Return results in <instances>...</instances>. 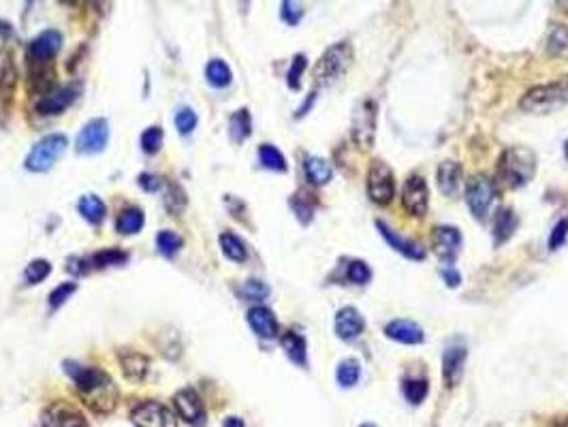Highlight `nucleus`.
<instances>
[{
    "label": "nucleus",
    "mask_w": 568,
    "mask_h": 427,
    "mask_svg": "<svg viewBox=\"0 0 568 427\" xmlns=\"http://www.w3.org/2000/svg\"><path fill=\"white\" fill-rule=\"evenodd\" d=\"M229 135L235 144H241L252 135V118H250V112L246 107L237 109L229 118Z\"/></svg>",
    "instance_id": "c85d7f7f"
},
{
    "label": "nucleus",
    "mask_w": 568,
    "mask_h": 427,
    "mask_svg": "<svg viewBox=\"0 0 568 427\" xmlns=\"http://www.w3.org/2000/svg\"><path fill=\"white\" fill-rule=\"evenodd\" d=\"M143 225H146V216H143L141 207H135V205L124 207L116 220V229L122 235H135L143 229Z\"/></svg>",
    "instance_id": "cd10ccee"
},
{
    "label": "nucleus",
    "mask_w": 568,
    "mask_h": 427,
    "mask_svg": "<svg viewBox=\"0 0 568 427\" xmlns=\"http://www.w3.org/2000/svg\"><path fill=\"white\" fill-rule=\"evenodd\" d=\"M18 84V69L11 52H0V99H11V92Z\"/></svg>",
    "instance_id": "a878e982"
},
{
    "label": "nucleus",
    "mask_w": 568,
    "mask_h": 427,
    "mask_svg": "<svg viewBox=\"0 0 568 427\" xmlns=\"http://www.w3.org/2000/svg\"><path fill=\"white\" fill-rule=\"evenodd\" d=\"M60 48H62V35L58 31H43L28 45V63H31V67L52 65V60L56 58Z\"/></svg>",
    "instance_id": "9b49d317"
},
{
    "label": "nucleus",
    "mask_w": 568,
    "mask_h": 427,
    "mask_svg": "<svg viewBox=\"0 0 568 427\" xmlns=\"http://www.w3.org/2000/svg\"><path fill=\"white\" fill-rule=\"evenodd\" d=\"M402 205L410 216L423 218L430 207V190L421 175H408L402 188Z\"/></svg>",
    "instance_id": "9d476101"
},
{
    "label": "nucleus",
    "mask_w": 568,
    "mask_h": 427,
    "mask_svg": "<svg viewBox=\"0 0 568 427\" xmlns=\"http://www.w3.org/2000/svg\"><path fill=\"white\" fill-rule=\"evenodd\" d=\"M346 280L351 282V284H368L370 280H372V269H370V265L366 263V261H359V259H355V261H351L349 263V267H346Z\"/></svg>",
    "instance_id": "79ce46f5"
},
{
    "label": "nucleus",
    "mask_w": 568,
    "mask_h": 427,
    "mask_svg": "<svg viewBox=\"0 0 568 427\" xmlns=\"http://www.w3.org/2000/svg\"><path fill=\"white\" fill-rule=\"evenodd\" d=\"M553 427H568V418H559Z\"/></svg>",
    "instance_id": "4d7b16f0"
},
{
    "label": "nucleus",
    "mask_w": 568,
    "mask_h": 427,
    "mask_svg": "<svg viewBox=\"0 0 568 427\" xmlns=\"http://www.w3.org/2000/svg\"><path fill=\"white\" fill-rule=\"evenodd\" d=\"M137 182L146 193H156L160 188V184H163V180L158 175H154V173H141Z\"/></svg>",
    "instance_id": "3c124183"
},
{
    "label": "nucleus",
    "mask_w": 568,
    "mask_h": 427,
    "mask_svg": "<svg viewBox=\"0 0 568 427\" xmlns=\"http://www.w3.org/2000/svg\"><path fill=\"white\" fill-rule=\"evenodd\" d=\"M364 329H366V320H364V316L359 314L357 308L346 306V308L338 310V314H336V333H338L340 340L353 342L364 333Z\"/></svg>",
    "instance_id": "a211bd4d"
},
{
    "label": "nucleus",
    "mask_w": 568,
    "mask_h": 427,
    "mask_svg": "<svg viewBox=\"0 0 568 427\" xmlns=\"http://www.w3.org/2000/svg\"><path fill=\"white\" fill-rule=\"evenodd\" d=\"M368 195L378 205H389L395 197V178L391 167L385 161H372L368 169Z\"/></svg>",
    "instance_id": "6e6552de"
},
{
    "label": "nucleus",
    "mask_w": 568,
    "mask_h": 427,
    "mask_svg": "<svg viewBox=\"0 0 568 427\" xmlns=\"http://www.w3.org/2000/svg\"><path fill=\"white\" fill-rule=\"evenodd\" d=\"M308 69V58L304 54H297L289 67V73H287V84L291 90H300L302 88V75L304 71Z\"/></svg>",
    "instance_id": "c03bdc74"
},
{
    "label": "nucleus",
    "mask_w": 568,
    "mask_h": 427,
    "mask_svg": "<svg viewBox=\"0 0 568 427\" xmlns=\"http://www.w3.org/2000/svg\"><path fill=\"white\" fill-rule=\"evenodd\" d=\"M173 406L178 410V414L190 423V425H201L205 421V408H203V401L199 397V393L195 389H180L175 395H173Z\"/></svg>",
    "instance_id": "dca6fc26"
},
{
    "label": "nucleus",
    "mask_w": 568,
    "mask_h": 427,
    "mask_svg": "<svg viewBox=\"0 0 568 427\" xmlns=\"http://www.w3.org/2000/svg\"><path fill=\"white\" fill-rule=\"evenodd\" d=\"M432 248L434 254L444 261V263H453L459 254L462 248V233L457 227H449V225H440L432 231Z\"/></svg>",
    "instance_id": "ddd939ff"
},
{
    "label": "nucleus",
    "mask_w": 568,
    "mask_h": 427,
    "mask_svg": "<svg viewBox=\"0 0 568 427\" xmlns=\"http://www.w3.org/2000/svg\"><path fill=\"white\" fill-rule=\"evenodd\" d=\"M536 173V156L532 150L515 146L506 148L498 163V180L508 188L525 186Z\"/></svg>",
    "instance_id": "f03ea898"
},
{
    "label": "nucleus",
    "mask_w": 568,
    "mask_h": 427,
    "mask_svg": "<svg viewBox=\"0 0 568 427\" xmlns=\"http://www.w3.org/2000/svg\"><path fill=\"white\" fill-rule=\"evenodd\" d=\"M315 101H317V92H310V94H308V99L304 101V105H302V107L297 109L295 118H297V120H300V118H304V116H306V114L310 112V107L315 105Z\"/></svg>",
    "instance_id": "5fc2aeb1"
},
{
    "label": "nucleus",
    "mask_w": 568,
    "mask_h": 427,
    "mask_svg": "<svg viewBox=\"0 0 568 427\" xmlns=\"http://www.w3.org/2000/svg\"><path fill=\"white\" fill-rule=\"evenodd\" d=\"M107 141H109V122L105 118H94L77 135V152L99 154L107 148Z\"/></svg>",
    "instance_id": "f8f14e48"
},
{
    "label": "nucleus",
    "mask_w": 568,
    "mask_h": 427,
    "mask_svg": "<svg viewBox=\"0 0 568 427\" xmlns=\"http://www.w3.org/2000/svg\"><path fill=\"white\" fill-rule=\"evenodd\" d=\"M436 184H438V190L447 197H455L464 184V169L459 163L455 161H444L438 165V171H436Z\"/></svg>",
    "instance_id": "aec40b11"
},
{
    "label": "nucleus",
    "mask_w": 568,
    "mask_h": 427,
    "mask_svg": "<svg viewBox=\"0 0 568 427\" xmlns=\"http://www.w3.org/2000/svg\"><path fill=\"white\" fill-rule=\"evenodd\" d=\"M50 274H52V263L45 261V259H35V261L28 263V267H26V271H24V278H26L28 284H39V282H43Z\"/></svg>",
    "instance_id": "a19ab883"
},
{
    "label": "nucleus",
    "mask_w": 568,
    "mask_h": 427,
    "mask_svg": "<svg viewBox=\"0 0 568 427\" xmlns=\"http://www.w3.org/2000/svg\"><path fill=\"white\" fill-rule=\"evenodd\" d=\"M304 173H306V180L312 186H325L334 178L332 165L321 156H306L304 158Z\"/></svg>",
    "instance_id": "393cba45"
},
{
    "label": "nucleus",
    "mask_w": 568,
    "mask_h": 427,
    "mask_svg": "<svg viewBox=\"0 0 568 427\" xmlns=\"http://www.w3.org/2000/svg\"><path fill=\"white\" fill-rule=\"evenodd\" d=\"M402 391H404V397L408 399V404L419 406L430 393V382L425 378H406L402 382Z\"/></svg>",
    "instance_id": "c9c22d12"
},
{
    "label": "nucleus",
    "mask_w": 568,
    "mask_h": 427,
    "mask_svg": "<svg viewBox=\"0 0 568 427\" xmlns=\"http://www.w3.org/2000/svg\"><path fill=\"white\" fill-rule=\"evenodd\" d=\"M466 357H468V348L459 340L451 342L444 348V355H442V378H444L447 387H455L462 380Z\"/></svg>",
    "instance_id": "2eb2a0df"
},
{
    "label": "nucleus",
    "mask_w": 568,
    "mask_h": 427,
    "mask_svg": "<svg viewBox=\"0 0 568 427\" xmlns=\"http://www.w3.org/2000/svg\"><path fill=\"white\" fill-rule=\"evenodd\" d=\"M182 246H184V239L178 233H173V231H160L156 235V248L167 259L175 256L182 250Z\"/></svg>",
    "instance_id": "4c0bfd02"
},
{
    "label": "nucleus",
    "mask_w": 568,
    "mask_h": 427,
    "mask_svg": "<svg viewBox=\"0 0 568 427\" xmlns=\"http://www.w3.org/2000/svg\"><path fill=\"white\" fill-rule=\"evenodd\" d=\"M517 216L510 207H502L496 212V220H493V244L500 246L504 242H508L513 237V233L517 231Z\"/></svg>",
    "instance_id": "bb28decb"
},
{
    "label": "nucleus",
    "mask_w": 568,
    "mask_h": 427,
    "mask_svg": "<svg viewBox=\"0 0 568 427\" xmlns=\"http://www.w3.org/2000/svg\"><path fill=\"white\" fill-rule=\"evenodd\" d=\"M376 229H378V233L385 237V242H387L395 252L404 254V256L410 259V261H423V259H425V248H423L419 242H413V239L402 237L398 231H393V229H391L387 222H383V220H376Z\"/></svg>",
    "instance_id": "f3484780"
},
{
    "label": "nucleus",
    "mask_w": 568,
    "mask_h": 427,
    "mask_svg": "<svg viewBox=\"0 0 568 427\" xmlns=\"http://www.w3.org/2000/svg\"><path fill=\"white\" fill-rule=\"evenodd\" d=\"M564 156H566V158H568V141H566V144H564Z\"/></svg>",
    "instance_id": "13d9d810"
},
{
    "label": "nucleus",
    "mask_w": 568,
    "mask_h": 427,
    "mask_svg": "<svg viewBox=\"0 0 568 427\" xmlns=\"http://www.w3.org/2000/svg\"><path fill=\"white\" fill-rule=\"evenodd\" d=\"M566 103H568V75L557 80V82L530 88L521 97L519 107L528 114H545V112H553Z\"/></svg>",
    "instance_id": "7ed1b4c3"
},
{
    "label": "nucleus",
    "mask_w": 568,
    "mask_h": 427,
    "mask_svg": "<svg viewBox=\"0 0 568 427\" xmlns=\"http://www.w3.org/2000/svg\"><path fill=\"white\" fill-rule=\"evenodd\" d=\"M77 210L90 225H101L105 214H107V207H105L103 199L97 197V195H84L80 199V203H77Z\"/></svg>",
    "instance_id": "c756f323"
},
{
    "label": "nucleus",
    "mask_w": 568,
    "mask_h": 427,
    "mask_svg": "<svg viewBox=\"0 0 568 427\" xmlns=\"http://www.w3.org/2000/svg\"><path fill=\"white\" fill-rule=\"evenodd\" d=\"M224 427H246V425L239 416H229V418H224Z\"/></svg>",
    "instance_id": "6e6d98bb"
},
{
    "label": "nucleus",
    "mask_w": 568,
    "mask_h": 427,
    "mask_svg": "<svg viewBox=\"0 0 568 427\" xmlns=\"http://www.w3.org/2000/svg\"><path fill=\"white\" fill-rule=\"evenodd\" d=\"M220 248H222L224 256L231 259V261H235V263H244V261L248 259L246 244H244L237 235H233V233H229V231H224V233L220 235Z\"/></svg>",
    "instance_id": "473e14b6"
},
{
    "label": "nucleus",
    "mask_w": 568,
    "mask_h": 427,
    "mask_svg": "<svg viewBox=\"0 0 568 427\" xmlns=\"http://www.w3.org/2000/svg\"><path fill=\"white\" fill-rule=\"evenodd\" d=\"M197 124H199V118L190 107H182L175 114V129H178L180 135H190L197 129Z\"/></svg>",
    "instance_id": "49530a36"
},
{
    "label": "nucleus",
    "mask_w": 568,
    "mask_h": 427,
    "mask_svg": "<svg viewBox=\"0 0 568 427\" xmlns=\"http://www.w3.org/2000/svg\"><path fill=\"white\" fill-rule=\"evenodd\" d=\"M163 139H165L163 129H160V126H150V129H146L143 135H141V150H143L148 156H154V154L160 152V148H163Z\"/></svg>",
    "instance_id": "ea45409f"
},
{
    "label": "nucleus",
    "mask_w": 568,
    "mask_h": 427,
    "mask_svg": "<svg viewBox=\"0 0 568 427\" xmlns=\"http://www.w3.org/2000/svg\"><path fill=\"white\" fill-rule=\"evenodd\" d=\"M304 13H306L304 5L293 3V0H284V3L280 5V18L287 22L289 26H297L302 22Z\"/></svg>",
    "instance_id": "a18cd8bd"
},
{
    "label": "nucleus",
    "mask_w": 568,
    "mask_h": 427,
    "mask_svg": "<svg viewBox=\"0 0 568 427\" xmlns=\"http://www.w3.org/2000/svg\"><path fill=\"white\" fill-rule=\"evenodd\" d=\"M258 161H261V165H263L265 169H269V171L284 173V171L289 169L284 154H282L275 146H271V144H263V146L258 148Z\"/></svg>",
    "instance_id": "2f4dec72"
},
{
    "label": "nucleus",
    "mask_w": 568,
    "mask_h": 427,
    "mask_svg": "<svg viewBox=\"0 0 568 427\" xmlns=\"http://www.w3.org/2000/svg\"><path fill=\"white\" fill-rule=\"evenodd\" d=\"M65 372L71 376L75 382L80 395L84 401L101 414H107L116 408L118 404V389L114 380L99 367L90 365H80L75 361H65Z\"/></svg>",
    "instance_id": "f257e3e1"
},
{
    "label": "nucleus",
    "mask_w": 568,
    "mask_h": 427,
    "mask_svg": "<svg viewBox=\"0 0 568 427\" xmlns=\"http://www.w3.org/2000/svg\"><path fill=\"white\" fill-rule=\"evenodd\" d=\"M82 86L80 84H69L65 88L52 90L50 94H45L39 103H37V112L41 116H58L62 114L67 107H71L75 103V99L80 97Z\"/></svg>",
    "instance_id": "4468645a"
},
{
    "label": "nucleus",
    "mask_w": 568,
    "mask_h": 427,
    "mask_svg": "<svg viewBox=\"0 0 568 427\" xmlns=\"http://www.w3.org/2000/svg\"><path fill=\"white\" fill-rule=\"evenodd\" d=\"M496 199V182L487 175H472L466 184V203L476 220H485Z\"/></svg>",
    "instance_id": "0eeeda50"
},
{
    "label": "nucleus",
    "mask_w": 568,
    "mask_h": 427,
    "mask_svg": "<svg viewBox=\"0 0 568 427\" xmlns=\"http://www.w3.org/2000/svg\"><path fill=\"white\" fill-rule=\"evenodd\" d=\"M385 335L393 342H400V344H421L425 340V333L421 329L419 323L415 320H406V318H395L391 323H387L385 327Z\"/></svg>",
    "instance_id": "6ab92c4d"
},
{
    "label": "nucleus",
    "mask_w": 568,
    "mask_h": 427,
    "mask_svg": "<svg viewBox=\"0 0 568 427\" xmlns=\"http://www.w3.org/2000/svg\"><path fill=\"white\" fill-rule=\"evenodd\" d=\"M359 378H361V363L357 359H353V357L351 359H344L338 365V369H336V380L344 389L355 387L359 382Z\"/></svg>",
    "instance_id": "72a5a7b5"
},
{
    "label": "nucleus",
    "mask_w": 568,
    "mask_h": 427,
    "mask_svg": "<svg viewBox=\"0 0 568 427\" xmlns=\"http://www.w3.org/2000/svg\"><path fill=\"white\" fill-rule=\"evenodd\" d=\"M568 239V218L557 220V225L553 227L551 235H549V250H559Z\"/></svg>",
    "instance_id": "8fccbe9b"
},
{
    "label": "nucleus",
    "mask_w": 568,
    "mask_h": 427,
    "mask_svg": "<svg viewBox=\"0 0 568 427\" xmlns=\"http://www.w3.org/2000/svg\"><path fill=\"white\" fill-rule=\"evenodd\" d=\"M291 207L297 216V220L302 225H310L312 218H315V201L310 199V195L306 193H297L291 197Z\"/></svg>",
    "instance_id": "e433bc0d"
},
{
    "label": "nucleus",
    "mask_w": 568,
    "mask_h": 427,
    "mask_svg": "<svg viewBox=\"0 0 568 427\" xmlns=\"http://www.w3.org/2000/svg\"><path fill=\"white\" fill-rule=\"evenodd\" d=\"M50 423L54 427H88L84 414L67 401H58L50 408Z\"/></svg>",
    "instance_id": "4be33fe9"
},
{
    "label": "nucleus",
    "mask_w": 568,
    "mask_h": 427,
    "mask_svg": "<svg viewBox=\"0 0 568 427\" xmlns=\"http://www.w3.org/2000/svg\"><path fill=\"white\" fill-rule=\"evenodd\" d=\"M131 418L137 427H178L175 414L158 401H141L131 412Z\"/></svg>",
    "instance_id": "1a4fd4ad"
},
{
    "label": "nucleus",
    "mask_w": 568,
    "mask_h": 427,
    "mask_svg": "<svg viewBox=\"0 0 568 427\" xmlns=\"http://www.w3.org/2000/svg\"><path fill=\"white\" fill-rule=\"evenodd\" d=\"M77 291V284L75 282H65V284H60V286H56L52 293H50V308L52 310H58L73 293Z\"/></svg>",
    "instance_id": "09e8293b"
},
{
    "label": "nucleus",
    "mask_w": 568,
    "mask_h": 427,
    "mask_svg": "<svg viewBox=\"0 0 568 427\" xmlns=\"http://www.w3.org/2000/svg\"><path fill=\"white\" fill-rule=\"evenodd\" d=\"M361 427H376V425H374V423H364Z\"/></svg>",
    "instance_id": "bf43d9fd"
},
{
    "label": "nucleus",
    "mask_w": 568,
    "mask_h": 427,
    "mask_svg": "<svg viewBox=\"0 0 568 427\" xmlns=\"http://www.w3.org/2000/svg\"><path fill=\"white\" fill-rule=\"evenodd\" d=\"M376 118H378V107L372 99H364L357 103L355 114H353V122H351V135H353V141L361 150H370L374 146Z\"/></svg>",
    "instance_id": "423d86ee"
},
{
    "label": "nucleus",
    "mask_w": 568,
    "mask_h": 427,
    "mask_svg": "<svg viewBox=\"0 0 568 427\" xmlns=\"http://www.w3.org/2000/svg\"><path fill=\"white\" fill-rule=\"evenodd\" d=\"M205 80L214 88H226L233 82V73H231V69H229V65L224 60L214 58L205 67Z\"/></svg>",
    "instance_id": "7c9ffc66"
},
{
    "label": "nucleus",
    "mask_w": 568,
    "mask_h": 427,
    "mask_svg": "<svg viewBox=\"0 0 568 427\" xmlns=\"http://www.w3.org/2000/svg\"><path fill=\"white\" fill-rule=\"evenodd\" d=\"M284 352H287V357L300 365V367H306L308 365V344H306V337L297 331H287L282 335L280 340Z\"/></svg>",
    "instance_id": "5701e85b"
},
{
    "label": "nucleus",
    "mask_w": 568,
    "mask_h": 427,
    "mask_svg": "<svg viewBox=\"0 0 568 427\" xmlns=\"http://www.w3.org/2000/svg\"><path fill=\"white\" fill-rule=\"evenodd\" d=\"M566 52H568V26L553 24V28L547 35V54L562 56Z\"/></svg>",
    "instance_id": "f704fd0d"
},
{
    "label": "nucleus",
    "mask_w": 568,
    "mask_h": 427,
    "mask_svg": "<svg viewBox=\"0 0 568 427\" xmlns=\"http://www.w3.org/2000/svg\"><path fill=\"white\" fill-rule=\"evenodd\" d=\"M67 269H69L71 274H75V276H82V274H86V271H88V267H86V261H84V259H80V256H71V259H69V265H67Z\"/></svg>",
    "instance_id": "864d4df0"
},
{
    "label": "nucleus",
    "mask_w": 568,
    "mask_h": 427,
    "mask_svg": "<svg viewBox=\"0 0 568 427\" xmlns=\"http://www.w3.org/2000/svg\"><path fill=\"white\" fill-rule=\"evenodd\" d=\"M129 261V254L120 248H105L101 252H97L92 256V265L99 267V269H105V267H114V265H124Z\"/></svg>",
    "instance_id": "58836bf2"
},
{
    "label": "nucleus",
    "mask_w": 568,
    "mask_h": 427,
    "mask_svg": "<svg viewBox=\"0 0 568 427\" xmlns=\"http://www.w3.org/2000/svg\"><path fill=\"white\" fill-rule=\"evenodd\" d=\"M165 205L173 214H180L186 207V195L178 184H169V190H167V197H165Z\"/></svg>",
    "instance_id": "de8ad7c7"
},
{
    "label": "nucleus",
    "mask_w": 568,
    "mask_h": 427,
    "mask_svg": "<svg viewBox=\"0 0 568 427\" xmlns=\"http://www.w3.org/2000/svg\"><path fill=\"white\" fill-rule=\"evenodd\" d=\"M239 293H241V297L248 299V301H263V299H267V295H269V286H267L263 280L250 278V280H246V282L241 284Z\"/></svg>",
    "instance_id": "37998d69"
},
{
    "label": "nucleus",
    "mask_w": 568,
    "mask_h": 427,
    "mask_svg": "<svg viewBox=\"0 0 568 427\" xmlns=\"http://www.w3.org/2000/svg\"><path fill=\"white\" fill-rule=\"evenodd\" d=\"M67 146H69V139L65 135L60 133L48 135L33 146V150L26 156L24 167L33 173H45L62 158V154L67 152Z\"/></svg>",
    "instance_id": "39448f33"
},
{
    "label": "nucleus",
    "mask_w": 568,
    "mask_h": 427,
    "mask_svg": "<svg viewBox=\"0 0 568 427\" xmlns=\"http://www.w3.org/2000/svg\"><path fill=\"white\" fill-rule=\"evenodd\" d=\"M120 365H122V372L129 380L139 382L148 374L150 359L141 352H135V350H122L120 352Z\"/></svg>",
    "instance_id": "b1692460"
},
{
    "label": "nucleus",
    "mask_w": 568,
    "mask_h": 427,
    "mask_svg": "<svg viewBox=\"0 0 568 427\" xmlns=\"http://www.w3.org/2000/svg\"><path fill=\"white\" fill-rule=\"evenodd\" d=\"M353 63V48L346 41H340L336 45H332L321 60L315 67V82L317 86H332L336 84L340 77H344V73L349 71Z\"/></svg>",
    "instance_id": "20e7f679"
},
{
    "label": "nucleus",
    "mask_w": 568,
    "mask_h": 427,
    "mask_svg": "<svg viewBox=\"0 0 568 427\" xmlns=\"http://www.w3.org/2000/svg\"><path fill=\"white\" fill-rule=\"evenodd\" d=\"M248 325L263 340H271L278 335V320L273 312L265 306H254L248 310Z\"/></svg>",
    "instance_id": "412c9836"
},
{
    "label": "nucleus",
    "mask_w": 568,
    "mask_h": 427,
    "mask_svg": "<svg viewBox=\"0 0 568 427\" xmlns=\"http://www.w3.org/2000/svg\"><path fill=\"white\" fill-rule=\"evenodd\" d=\"M440 276H442V280L447 282V286H451V288H455V286H459V282H462V274L455 269V267H444L442 271H440Z\"/></svg>",
    "instance_id": "603ef678"
}]
</instances>
